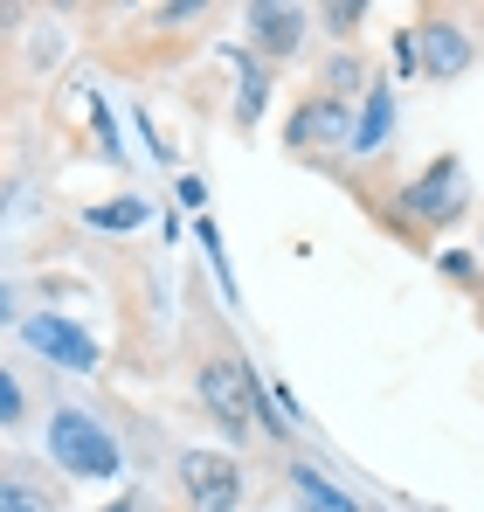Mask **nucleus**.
Returning a JSON list of instances; mask_svg holds the SVG:
<instances>
[{"label": "nucleus", "instance_id": "obj_1", "mask_svg": "<svg viewBox=\"0 0 484 512\" xmlns=\"http://www.w3.org/2000/svg\"><path fill=\"white\" fill-rule=\"evenodd\" d=\"M194 395H201V409L229 436H249V429L284 436V416H270V402H263V388H256V374H249L242 353H208L201 374H194Z\"/></svg>", "mask_w": 484, "mask_h": 512}, {"label": "nucleus", "instance_id": "obj_2", "mask_svg": "<svg viewBox=\"0 0 484 512\" xmlns=\"http://www.w3.org/2000/svg\"><path fill=\"white\" fill-rule=\"evenodd\" d=\"M49 457H56L70 478H118V443H111V429L90 423L83 409H56V416H49Z\"/></svg>", "mask_w": 484, "mask_h": 512}, {"label": "nucleus", "instance_id": "obj_3", "mask_svg": "<svg viewBox=\"0 0 484 512\" xmlns=\"http://www.w3.org/2000/svg\"><path fill=\"white\" fill-rule=\"evenodd\" d=\"M408 49H415V63H422L436 84H457V77L478 63V42H471V28H457L450 14H422V21L408 28Z\"/></svg>", "mask_w": 484, "mask_h": 512}, {"label": "nucleus", "instance_id": "obj_4", "mask_svg": "<svg viewBox=\"0 0 484 512\" xmlns=\"http://www.w3.org/2000/svg\"><path fill=\"white\" fill-rule=\"evenodd\" d=\"M180 492H187L194 512H236V499H242L236 457H222V450H187V457H180Z\"/></svg>", "mask_w": 484, "mask_h": 512}, {"label": "nucleus", "instance_id": "obj_5", "mask_svg": "<svg viewBox=\"0 0 484 512\" xmlns=\"http://www.w3.org/2000/svg\"><path fill=\"white\" fill-rule=\"evenodd\" d=\"M284 139H291L298 153H332V146H346V139H353V118H346V104H339V97H305V104L291 111Z\"/></svg>", "mask_w": 484, "mask_h": 512}, {"label": "nucleus", "instance_id": "obj_6", "mask_svg": "<svg viewBox=\"0 0 484 512\" xmlns=\"http://www.w3.org/2000/svg\"><path fill=\"white\" fill-rule=\"evenodd\" d=\"M21 340L35 346L42 360L70 367V374H90V367H97V340H90V333H77L70 319H56V312H42V319H21Z\"/></svg>", "mask_w": 484, "mask_h": 512}, {"label": "nucleus", "instance_id": "obj_7", "mask_svg": "<svg viewBox=\"0 0 484 512\" xmlns=\"http://www.w3.org/2000/svg\"><path fill=\"white\" fill-rule=\"evenodd\" d=\"M402 201H408V215H422V222H450V215H464V167H457V160H436L422 180H408Z\"/></svg>", "mask_w": 484, "mask_h": 512}, {"label": "nucleus", "instance_id": "obj_8", "mask_svg": "<svg viewBox=\"0 0 484 512\" xmlns=\"http://www.w3.org/2000/svg\"><path fill=\"white\" fill-rule=\"evenodd\" d=\"M305 28H312V14L305 7H249V35H256V49L263 56H291L298 42H305Z\"/></svg>", "mask_w": 484, "mask_h": 512}, {"label": "nucleus", "instance_id": "obj_9", "mask_svg": "<svg viewBox=\"0 0 484 512\" xmlns=\"http://www.w3.org/2000/svg\"><path fill=\"white\" fill-rule=\"evenodd\" d=\"M388 125H395V104H388V90H374L367 111L353 118V139H346V146H353V153H381V146H388Z\"/></svg>", "mask_w": 484, "mask_h": 512}, {"label": "nucleus", "instance_id": "obj_10", "mask_svg": "<svg viewBox=\"0 0 484 512\" xmlns=\"http://www.w3.org/2000/svg\"><path fill=\"white\" fill-rule=\"evenodd\" d=\"M291 485H298V492H305L312 506H325V512H360L353 499H346V492H332V485H325V478L312 471V464H298V471H291Z\"/></svg>", "mask_w": 484, "mask_h": 512}, {"label": "nucleus", "instance_id": "obj_11", "mask_svg": "<svg viewBox=\"0 0 484 512\" xmlns=\"http://www.w3.org/2000/svg\"><path fill=\"white\" fill-rule=\"evenodd\" d=\"M146 222V201H104L90 208V229H139Z\"/></svg>", "mask_w": 484, "mask_h": 512}, {"label": "nucleus", "instance_id": "obj_12", "mask_svg": "<svg viewBox=\"0 0 484 512\" xmlns=\"http://www.w3.org/2000/svg\"><path fill=\"white\" fill-rule=\"evenodd\" d=\"M0 512H49V499L28 478H0Z\"/></svg>", "mask_w": 484, "mask_h": 512}, {"label": "nucleus", "instance_id": "obj_13", "mask_svg": "<svg viewBox=\"0 0 484 512\" xmlns=\"http://www.w3.org/2000/svg\"><path fill=\"white\" fill-rule=\"evenodd\" d=\"M263 97H270V77H263L256 63H249V70H242V104H236V118H242V125H256V111H263Z\"/></svg>", "mask_w": 484, "mask_h": 512}, {"label": "nucleus", "instance_id": "obj_14", "mask_svg": "<svg viewBox=\"0 0 484 512\" xmlns=\"http://www.w3.org/2000/svg\"><path fill=\"white\" fill-rule=\"evenodd\" d=\"M319 21H325V28H332V35H353V28L367 21V7H360V0H332V7H325Z\"/></svg>", "mask_w": 484, "mask_h": 512}, {"label": "nucleus", "instance_id": "obj_15", "mask_svg": "<svg viewBox=\"0 0 484 512\" xmlns=\"http://www.w3.org/2000/svg\"><path fill=\"white\" fill-rule=\"evenodd\" d=\"M325 77H332V90H325V97H339V90L367 84V70H360V63H353V56H332V70H325Z\"/></svg>", "mask_w": 484, "mask_h": 512}, {"label": "nucleus", "instance_id": "obj_16", "mask_svg": "<svg viewBox=\"0 0 484 512\" xmlns=\"http://www.w3.org/2000/svg\"><path fill=\"white\" fill-rule=\"evenodd\" d=\"M21 423V388H14V374L0 367V429H14Z\"/></svg>", "mask_w": 484, "mask_h": 512}, {"label": "nucleus", "instance_id": "obj_17", "mask_svg": "<svg viewBox=\"0 0 484 512\" xmlns=\"http://www.w3.org/2000/svg\"><path fill=\"white\" fill-rule=\"evenodd\" d=\"M104 512H139V499H118V506H104Z\"/></svg>", "mask_w": 484, "mask_h": 512}, {"label": "nucleus", "instance_id": "obj_18", "mask_svg": "<svg viewBox=\"0 0 484 512\" xmlns=\"http://www.w3.org/2000/svg\"><path fill=\"white\" fill-rule=\"evenodd\" d=\"M7 319H14V312H7V291H0V326H7Z\"/></svg>", "mask_w": 484, "mask_h": 512}]
</instances>
